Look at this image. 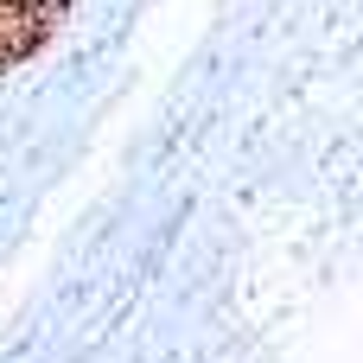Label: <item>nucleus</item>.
Wrapping results in <instances>:
<instances>
[{
    "label": "nucleus",
    "mask_w": 363,
    "mask_h": 363,
    "mask_svg": "<svg viewBox=\"0 0 363 363\" xmlns=\"http://www.w3.org/2000/svg\"><path fill=\"white\" fill-rule=\"evenodd\" d=\"M64 13H70V0H0V70L32 64L51 45V32L64 26Z\"/></svg>",
    "instance_id": "1"
}]
</instances>
